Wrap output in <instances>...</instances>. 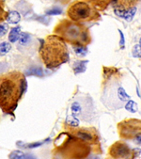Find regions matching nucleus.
<instances>
[{
	"label": "nucleus",
	"instance_id": "obj_1",
	"mask_svg": "<svg viewBox=\"0 0 141 159\" xmlns=\"http://www.w3.org/2000/svg\"><path fill=\"white\" fill-rule=\"evenodd\" d=\"M25 90V75L13 71L0 75V108L5 113H11L18 105Z\"/></svg>",
	"mask_w": 141,
	"mask_h": 159
},
{
	"label": "nucleus",
	"instance_id": "obj_2",
	"mask_svg": "<svg viewBox=\"0 0 141 159\" xmlns=\"http://www.w3.org/2000/svg\"><path fill=\"white\" fill-rule=\"evenodd\" d=\"M40 55L48 69H55L69 60V52L65 41L57 35H49L43 41Z\"/></svg>",
	"mask_w": 141,
	"mask_h": 159
},
{
	"label": "nucleus",
	"instance_id": "obj_3",
	"mask_svg": "<svg viewBox=\"0 0 141 159\" xmlns=\"http://www.w3.org/2000/svg\"><path fill=\"white\" fill-rule=\"evenodd\" d=\"M55 32L63 41L74 45L85 46L90 42V33L87 26L72 20H62L55 28Z\"/></svg>",
	"mask_w": 141,
	"mask_h": 159
},
{
	"label": "nucleus",
	"instance_id": "obj_4",
	"mask_svg": "<svg viewBox=\"0 0 141 159\" xmlns=\"http://www.w3.org/2000/svg\"><path fill=\"white\" fill-rule=\"evenodd\" d=\"M68 16L74 22L80 21H90L98 18L99 15L96 10L89 3L86 2H75L70 6L67 12Z\"/></svg>",
	"mask_w": 141,
	"mask_h": 159
},
{
	"label": "nucleus",
	"instance_id": "obj_5",
	"mask_svg": "<svg viewBox=\"0 0 141 159\" xmlns=\"http://www.w3.org/2000/svg\"><path fill=\"white\" fill-rule=\"evenodd\" d=\"M120 135L124 137L131 138L136 137L141 135V121L137 120H129L122 121L119 125Z\"/></svg>",
	"mask_w": 141,
	"mask_h": 159
},
{
	"label": "nucleus",
	"instance_id": "obj_6",
	"mask_svg": "<svg viewBox=\"0 0 141 159\" xmlns=\"http://www.w3.org/2000/svg\"><path fill=\"white\" fill-rule=\"evenodd\" d=\"M117 8H115V13L117 16L123 18L126 21H132V19L134 18V16L136 12V8L132 7V4L127 5L125 7L124 3H118Z\"/></svg>",
	"mask_w": 141,
	"mask_h": 159
},
{
	"label": "nucleus",
	"instance_id": "obj_7",
	"mask_svg": "<svg viewBox=\"0 0 141 159\" xmlns=\"http://www.w3.org/2000/svg\"><path fill=\"white\" fill-rule=\"evenodd\" d=\"M110 154L114 158H125L130 154V149L123 143H116L110 149Z\"/></svg>",
	"mask_w": 141,
	"mask_h": 159
},
{
	"label": "nucleus",
	"instance_id": "obj_8",
	"mask_svg": "<svg viewBox=\"0 0 141 159\" xmlns=\"http://www.w3.org/2000/svg\"><path fill=\"white\" fill-rule=\"evenodd\" d=\"M74 137L80 139L81 141H86V142L92 143L95 140V136L91 133L90 131L87 129H75L73 132Z\"/></svg>",
	"mask_w": 141,
	"mask_h": 159
},
{
	"label": "nucleus",
	"instance_id": "obj_9",
	"mask_svg": "<svg viewBox=\"0 0 141 159\" xmlns=\"http://www.w3.org/2000/svg\"><path fill=\"white\" fill-rule=\"evenodd\" d=\"M7 20L10 24H18L21 20V15L18 12H16V11L10 12L8 14Z\"/></svg>",
	"mask_w": 141,
	"mask_h": 159
},
{
	"label": "nucleus",
	"instance_id": "obj_10",
	"mask_svg": "<svg viewBox=\"0 0 141 159\" xmlns=\"http://www.w3.org/2000/svg\"><path fill=\"white\" fill-rule=\"evenodd\" d=\"M20 33H21V29H20L19 26L11 28L10 34H8V40H10V41L11 42H16L17 41L19 40Z\"/></svg>",
	"mask_w": 141,
	"mask_h": 159
},
{
	"label": "nucleus",
	"instance_id": "obj_11",
	"mask_svg": "<svg viewBox=\"0 0 141 159\" xmlns=\"http://www.w3.org/2000/svg\"><path fill=\"white\" fill-rule=\"evenodd\" d=\"M117 95L119 97V99L121 101V102H128L130 100V96L126 93L125 90L123 89L121 86H119L118 89H117Z\"/></svg>",
	"mask_w": 141,
	"mask_h": 159
},
{
	"label": "nucleus",
	"instance_id": "obj_12",
	"mask_svg": "<svg viewBox=\"0 0 141 159\" xmlns=\"http://www.w3.org/2000/svg\"><path fill=\"white\" fill-rule=\"evenodd\" d=\"M87 62H89V61H87V60H85V61H76L74 66V70L75 74L85 72Z\"/></svg>",
	"mask_w": 141,
	"mask_h": 159
},
{
	"label": "nucleus",
	"instance_id": "obj_13",
	"mask_svg": "<svg viewBox=\"0 0 141 159\" xmlns=\"http://www.w3.org/2000/svg\"><path fill=\"white\" fill-rule=\"evenodd\" d=\"M125 109L127 111L131 112V113H135V112H136L138 110V105H137V104L135 101L129 100L127 102V104H125Z\"/></svg>",
	"mask_w": 141,
	"mask_h": 159
},
{
	"label": "nucleus",
	"instance_id": "obj_14",
	"mask_svg": "<svg viewBox=\"0 0 141 159\" xmlns=\"http://www.w3.org/2000/svg\"><path fill=\"white\" fill-rule=\"evenodd\" d=\"M11 49V45L10 42L8 41H3L0 43V55L4 56L7 53L10 52V50Z\"/></svg>",
	"mask_w": 141,
	"mask_h": 159
},
{
	"label": "nucleus",
	"instance_id": "obj_15",
	"mask_svg": "<svg viewBox=\"0 0 141 159\" xmlns=\"http://www.w3.org/2000/svg\"><path fill=\"white\" fill-rule=\"evenodd\" d=\"M30 41H31V37H30L29 34L25 33V32H21V33H20V37H19V42H20V45H28V43H29Z\"/></svg>",
	"mask_w": 141,
	"mask_h": 159
},
{
	"label": "nucleus",
	"instance_id": "obj_16",
	"mask_svg": "<svg viewBox=\"0 0 141 159\" xmlns=\"http://www.w3.org/2000/svg\"><path fill=\"white\" fill-rule=\"evenodd\" d=\"M74 50L75 52V54L79 57H84L87 55V49L86 46H82V45H74Z\"/></svg>",
	"mask_w": 141,
	"mask_h": 159
},
{
	"label": "nucleus",
	"instance_id": "obj_17",
	"mask_svg": "<svg viewBox=\"0 0 141 159\" xmlns=\"http://www.w3.org/2000/svg\"><path fill=\"white\" fill-rule=\"evenodd\" d=\"M10 159H26V154H25L22 151H13L8 155Z\"/></svg>",
	"mask_w": 141,
	"mask_h": 159
},
{
	"label": "nucleus",
	"instance_id": "obj_18",
	"mask_svg": "<svg viewBox=\"0 0 141 159\" xmlns=\"http://www.w3.org/2000/svg\"><path fill=\"white\" fill-rule=\"evenodd\" d=\"M8 12L5 10V4L3 1H0V22H3L8 18Z\"/></svg>",
	"mask_w": 141,
	"mask_h": 159
},
{
	"label": "nucleus",
	"instance_id": "obj_19",
	"mask_svg": "<svg viewBox=\"0 0 141 159\" xmlns=\"http://www.w3.org/2000/svg\"><path fill=\"white\" fill-rule=\"evenodd\" d=\"M132 54H133V57L135 58H141V46L139 45H135L133 47V50H132Z\"/></svg>",
	"mask_w": 141,
	"mask_h": 159
},
{
	"label": "nucleus",
	"instance_id": "obj_20",
	"mask_svg": "<svg viewBox=\"0 0 141 159\" xmlns=\"http://www.w3.org/2000/svg\"><path fill=\"white\" fill-rule=\"evenodd\" d=\"M31 72L29 73L30 75H37V76H42L43 73H42V70L41 68H33L30 70Z\"/></svg>",
	"mask_w": 141,
	"mask_h": 159
},
{
	"label": "nucleus",
	"instance_id": "obj_21",
	"mask_svg": "<svg viewBox=\"0 0 141 159\" xmlns=\"http://www.w3.org/2000/svg\"><path fill=\"white\" fill-rule=\"evenodd\" d=\"M8 30V25L1 24L0 25V37H3Z\"/></svg>",
	"mask_w": 141,
	"mask_h": 159
},
{
	"label": "nucleus",
	"instance_id": "obj_22",
	"mask_svg": "<svg viewBox=\"0 0 141 159\" xmlns=\"http://www.w3.org/2000/svg\"><path fill=\"white\" fill-rule=\"evenodd\" d=\"M61 12H62V10H61L60 8H51V10L47 11L46 13L47 14H51V15H57V14H60Z\"/></svg>",
	"mask_w": 141,
	"mask_h": 159
},
{
	"label": "nucleus",
	"instance_id": "obj_23",
	"mask_svg": "<svg viewBox=\"0 0 141 159\" xmlns=\"http://www.w3.org/2000/svg\"><path fill=\"white\" fill-rule=\"evenodd\" d=\"M67 123L68 124H70V126H77L78 125V120L77 119H75V117L74 116V117H72V118H68L67 119Z\"/></svg>",
	"mask_w": 141,
	"mask_h": 159
},
{
	"label": "nucleus",
	"instance_id": "obj_24",
	"mask_svg": "<svg viewBox=\"0 0 141 159\" xmlns=\"http://www.w3.org/2000/svg\"><path fill=\"white\" fill-rule=\"evenodd\" d=\"M120 32V46L123 48V46H124V35H123V33L121 32V30H119Z\"/></svg>",
	"mask_w": 141,
	"mask_h": 159
},
{
	"label": "nucleus",
	"instance_id": "obj_25",
	"mask_svg": "<svg viewBox=\"0 0 141 159\" xmlns=\"http://www.w3.org/2000/svg\"><path fill=\"white\" fill-rule=\"evenodd\" d=\"M42 143L41 142H37V143H32V144H29L28 145V148H35V147H39L41 146Z\"/></svg>",
	"mask_w": 141,
	"mask_h": 159
},
{
	"label": "nucleus",
	"instance_id": "obj_26",
	"mask_svg": "<svg viewBox=\"0 0 141 159\" xmlns=\"http://www.w3.org/2000/svg\"><path fill=\"white\" fill-rule=\"evenodd\" d=\"M135 139L137 144H141V135H138L136 137H135Z\"/></svg>",
	"mask_w": 141,
	"mask_h": 159
},
{
	"label": "nucleus",
	"instance_id": "obj_27",
	"mask_svg": "<svg viewBox=\"0 0 141 159\" xmlns=\"http://www.w3.org/2000/svg\"><path fill=\"white\" fill-rule=\"evenodd\" d=\"M26 159H36V158L33 157L32 155H26Z\"/></svg>",
	"mask_w": 141,
	"mask_h": 159
},
{
	"label": "nucleus",
	"instance_id": "obj_28",
	"mask_svg": "<svg viewBox=\"0 0 141 159\" xmlns=\"http://www.w3.org/2000/svg\"><path fill=\"white\" fill-rule=\"evenodd\" d=\"M138 45H139L141 46V38H140V40H139V43H138Z\"/></svg>",
	"mask_w": 141,
	"mask_h": 159
}]
</instances>
